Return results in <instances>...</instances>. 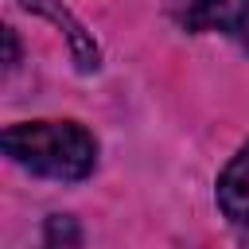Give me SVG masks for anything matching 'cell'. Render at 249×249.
<instances>
[{"label":"cell","instance_id":"5","mask_svg":"<svg viewBox=\"0 0 249 249\" xmlns=\"http://www.w3.org/2000/svg\"><path fill=\"white\" fill-rule=\"evenodd\" d=\"M58 241H66V245H78V241H82V230H78L74 218H66V214H54V218L47 222V245H58Z\"/></svg>","mask_w":249,"mask_h":249},{"label":"cell","instance_id":"1","mask_svg":"<svg viewBox=\"0 0 249 249\" xmlns=\"http://www.w3.org/2000/svg\"><path fill=\"white\" fill-rule=\"evenodd\" d=\"M4 156L54 183H82L97 167V140L78 121H19L0 132Z\"/></svg>","mask_w":249,"mask_h":249},{"label":"cell","instance_id":"6","mask_svg":"<svg viewBox=\"0 0 249 249\" xmlns=\"http://www.w3.org/2000/svg\"><path fill=\"white\" fill-rule=\"evenodd\" d=\"M19 66V43H16V31L4 27V70H16Z\"/></svg>","mask_w":249,"mask_h":249},{"label":"cell","instance_id":"3","mask_svg":"<svg viewBox=\"0 0 249 249\" xmlns=\"http://www.w3.org/2000/svg\"><path fill=\"white\" fill-rule=\"evenodd\" d=\"M249 16V0H187L183 23L187 31H237Z\"/></svg>","mask_w":249,"mask_h":249},{"label":"cell","instance_id":"4","mask_svg":"<svg viewBox=\"0 0 249 249\" xmlns=\"http://www.w3.org/2000/svg\"><path fill=\"white\" fill-rule=\"evenodd\" d=\"M19 8H27V12H39V16H47V19H54L62 31H66V39H70V51H74V58H78V66L82 70H97V43L82 31V23L58 4V0H16Z\"/></svg>","mask_w":249,"mask_h":249},{"label":"cell","instance_id":"2","mask_svg":"<svg viewBox=\"0 0 249 249\" xmlns=\"http://www.w3.org/2000/svg\"><path fill=\"white\" fill-rule=\"evenodd\" d=\"M218 210L233 226H249V144H241L218 175Z\"/></svg>","mask_w":249,"mask_h":249}]
</instances>
